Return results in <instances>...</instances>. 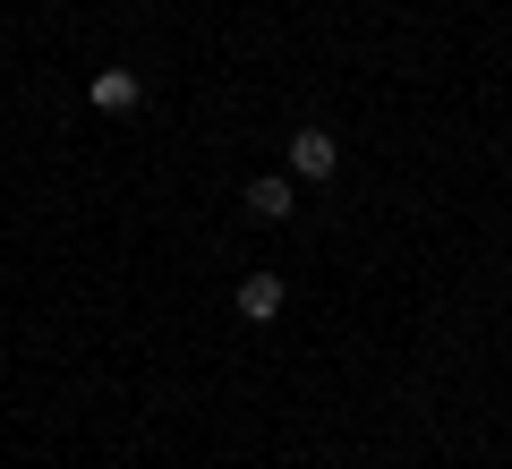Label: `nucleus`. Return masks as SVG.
Listing matches in <instances>:
<instances>
[{
	"label": "nucleus",
	"instance_id": "nucleus-1",
	"mask_svg": "<svg viewBox=\"0 0 512 469\" xmlns=\"http://www.w3.org/2000/svg\"><path fill=\"white\" fill-rule=\"evenodd\" d=\"M291 171H299V180H333V171H342L333 128H299V137H291Z\"/></svg>",
	"mask_w": 512,
	"mask_h": 469
},
{
	"label": "nucleus",
	"instance_id": "nucleus-2",
	"mask_svg": "<svg viewBox=\"0 0 512 469\" xmlns=\"http://www.w3.org/2000/svg\"><path fill=\"white\" fill-rule=\"evenodd\" d=\"M282 299H291V282H282V273H248V282H239V316H248V325H274Z\"/></svg>",
	"mask_w": 512,
	"mask_h": 469
},
{
	"label": "nucleus",
	"instance_id": "nucleus-3",
	"mask_svg": "<svg viewBox=\"0 0 512 469\" xmlns=\"http://www.w3.org/2000/svg\"><path fill=\"white\" fill-rule=\"evenodd\" d=\"M86 103L94 111H137V103H146V86H137L128 69H94L86 77Z\"/></svg>",
	"mask_w": 512,
	"mask_h": 469
},
{
	"label": "nucleus",
	"instance_id": "nucleus-4",
	"mask_svg": "<svg viewBox=\"0 0 512 469\" xmlns=\"http://www.w3.org/2000/svg\"><path fill=\"white\" fill-rule=\"evenodd\" d=\"M291 205H299L291 180H248V214L256 222H291Z\"/></svg>",
	"mask_w": 512,
	"mask_h": 469
}]
</instances>
